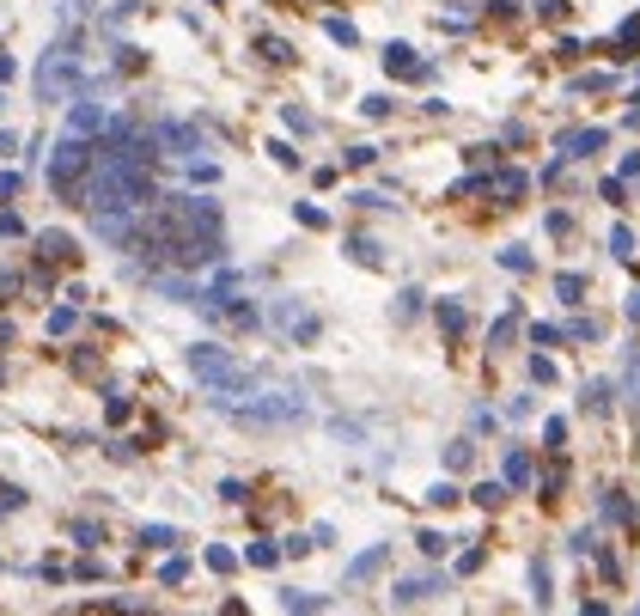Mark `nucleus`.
Instances as JSON below:
<instances>
[{"instance_id":"f257e3e1","label":"nucleus","mask_w":640,"mask_h":616,"mask_svg":"<svg viewBox=\"0 0 640 616\" xmlns=\"http://www.w3.org/2000/svg\"><path fill=\"white\" fill-rule=\"evenodd\" d=\"M189 367H196V378H202V384L220 397V403H232V397H244V391L257 384L244 360H232L226 348H207V342H202V348H189Z\"/></svg>"},{"instance_id":"39448f33","label":"nucleus","mask_w":640,"mask_h":616,"mask_svg":"<svg viewBox=\"0 0 640 616\" xmlns=\"http://www.w3.org/2000/svg\"><path fill=\"white\" fill-rule=\"evenodd\" d=\"M506 482H531V464H525V458H518V451H512V458H506Z\"/></svg>"},{"instance_id":"20e7f679","label":"nucleus","mask_w":640,"mask_h":616,"mask_svg":"<svg viewBox=\"0 0 640 616\" xmlns=\"http://www.w3.org/2000/svg\"><path fill=\"white\" fill-rule=\"evenodd\" d=\"M86 129H98V110L92 104H73V135H86Z\"/></svg>"},{"instance_id":"f03ea898","label":"nucleus","mask_w":640,"mask_h":616,"mask_svg":"<svg viewBox=\"0 0 640 616\" xmlns=\"http://www.w3.org/2000/svg\"><path fill=\"white\" fill-rule=\"evenodd\" d=\"M305 415V397L299 391H263L257 403H244L238 421H263V427H281V421H299Z\"/></svg>"},{"instance_id":"7ed1b4c3","label":"nucleus","mask_w":640,"mask_h":616,"mask_svg":"<svg viewBox=\"0 0 640 616\" xmlns=\"http://www.w3.org/2000/svg\"><path fill=\"white\" fill-rule=\"evenodd\" d=\"M86 153H92L86 140H62V147H55V159H49V177H55V183H73V177L86 172Z\"/></svg>"},{"instance_id":"423d86ee","label":"nucleus","mask_w":640,"mask_h":616,"mask_svg":"<svg viewBox=\"0 0 640 616\" xmlns=\"http://www.w3.org/2000/svg\"><path fill=\"white\" fill-rule=\"evenodd\" d=\"M476 501H482V507H501V501H506L501 482H482V488H476Z\"/></svg>"}]
</instances>
